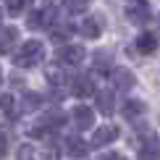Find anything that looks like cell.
I'll return each mask as SVG.
<instances>
[{
	"label": "cell",
	"mask_w": 160,
	"mask_h": 160,
	"mask_svg": "<svg viewBox=\"0 0 160 160\" xmlns=\"http://www.w3.org/2000/svg\"><path fill=\"white\" fill-rule=\"evenodd\" d=\"M79 32H82L87 39H97V37H100V32H102V26H100L97 18H84L82 26H79Z\"/></svg>",
	"instance_id": "16"
},
{
	"label": "cell",
	"mask_w": 160,
	"mask_h": 160,
	"mask_svg": "<svg viewBox=\"0 0 160 160\" xmlns=\"http://www.w3.org/2000/svg\"><path fill=\"white\" fill-rule=\"evenodd\" d=\"M26 3H29V0H5V8H8L11 16H18V13L26 8Z\"/></svg>",
	"instance_id": "19"
},
{
	"label": "cell",
	"mask_w": 160,
	"mask_h": 160,
	"mask_svg": "<svg viewBox=\"0 0 160 160\" xmlns=\"http://www.w3.org/2000/svg\"><path fill=\"white\" fill-rule=\"evenodd\" d=\"M87 5H89V0H66V8H68V11H74V13L87 11Z\"/></svg>",
	"instance_id": "21"
},
{
	"label": "cell",
	"mask_w": 160,
	"mask_h": 160,
	"mask_svg": "<svg viewBox=\"0 0 160 160\" xmlns=\"http://www.w3.org/2000/svg\"><path fill=\"white\" fill-rule=\"evenodd\" d=\"M5 152H8V137L0 134V158H5Z\"/></svg>",
	"instance_id": "25"
},
{
	"label": "cell",
	"mask_w": 160,
	"mask_h": 160,
	"mask_svg": "<svg viewBox=\"0 0 160 160\" xmlns=\"http://www.w3.org/2000/svg\"><path fill=\"white\" fill-rule=\"evenodd\" d=\"M52 18H55V11L52 8H37L34 13L29 16V26L32 29H39V26H50Z\"/></svg>",
	"instance_id": "9"
},
{
	"label": "cell",
	"mask_w": 160,
	"mask_h": 160,
	"mask_svg": "<svg viewBox=\"0 0 160 160\" xmlns=\"http://www.w3.org/2000/svg\"><path fill=\"white\" fill-rule=\"evenodd\" d=\"M63 121H66V116L61 110H50V113H45V116L39 118V126L32 129V134L34 137H45V134H50V131H55L58 126H63Z\"/></svg>",
	"instance_id": "2"
},
{
	"label": "cell",
	"mask_w": 160,
	"mask_h": 160,
	"mask_svg": "<svg viewBox=\"0 0 160 160\" xmlns=\"http://www.w3.org/2000/svg\"><path fill=\"white\" fill-rule=\"evenodd\" d=\"M71 92H74V97H89V95H95V84H92L89 76L82 74L71 82Z\"/></svg>",
	"instance_id": "8"
},
{
	"label": "cell",
	"mask_w": 160,
	"mask_h": 160,
	"mask_svg": "<svg viewBox=\"0 0 160 160\" xmlns=\"http://www.w3.org/2000/svg\"><path fill=\"white\" fill-rule=\"evenodd\" d=\"M97 110H100V113H105V116H110V113L116 110V100H113V92H108V89L97 92Z\"/></svg>",
	"instance_id": "14"
},
{
	"label": "cell",
	"mask_w": 160,
	"mask_h": 160,
	"mask_svg": "<svg viewBox=\"0 0 160 160\" xmlns=\"http://www.w3.org/2000/svg\"><path fill=\"white\" fill-rule=\"evenodd\" d=\"M39 102H42V97H39V95H32V92H29V95L24 97V110H37Z\"/></svg>",
	"instance_id": "20"
},
{
	"label": "cell",
	"mask_w": 160,
	"mask_h": 160,
	"mask_svg": "<svg viewBox=\"0 0 160 160\" xmlns=\"http://www.w3.org/2000/svg\"><path fill=\"white\" fill-rule=\"evenodd\" d=\"M137 50L142 52V55L155 52V50H158V37H155V32H142V34L137 37Z\"/></svg>",
	"instance_id": "10"
},
{
	"label": "cell",
	"mask_w": 160,
	"mask_h": 160,
	"mask_svg": "<svg viewBox=\"0 0 160 160\" xmlns=\"http://www.w3.org/2000/svg\"><path fill=\"white\" fill-rule=\"evenodd\" d=\"M84 48H79V45H63L61 50H58V55H55V61L61 63V66H79L84 61Z\"/></svg>",
	"instance_id": "3"
},
{
	"label": "cell",
	"mask_w": 160,
	"mask_h": 160,
	"mask_svg": "<svg viewBox=\"0 0 160 160\" xmlns=\"http://www.w3.org/2000/svg\"><path fill=\"white\" fill-rule=\"evenodd\" d=\"M66 152L71 158H84L87 155V142L82 137H66Z\"/></svg>",
	"instance_id": "13"
},
{
	"label": "cell",
	"mask_w": 160,
	"mask_h": 160,
	"mask_svg": "<svg viewBox=\"0 0 160 160\" xmlns=\"http://www.w3.org/2000/svg\"><path fill=\"white\" fill-rule=\"evenodd\" d=\"M139 160H160V137H150L139 150Z\"/></svg>",
	"instance_id": "11"
},
{
	"label": "cell",
	"mask_w": 160,
	"mask_h": 160,
	"mask_svg": "<svg viewBox=\"0 0 160 160\" xmlns=\"http://www.w3.org/2000/svg\"><path fill=\"white\" fill-rule=\"evenodd\" d=\"M42 58H45V45L39 39H26L21 48H18V52L13 55V63H16V68H32Z\"/></svg>",
	"instance_id": "1"
},
{
	"label": "cell",
	"mask_w": 160,
	"mask_h": 160,
	"mask_svg": "<svg viewBox=\"0 0 160 160\" xmlns=\"http://www.w3.org/2000/svg\"><path fill=\"white\" fill-rule=\"evenodd\" d=\"M71 32H74V26L63 21V24H55V26H52L50 37H52V42H66V39L71 37Z\"/></svg>",
	"instance_id": "18"
},
{
	"label": "cell",
	"mask_w": 160,
	"mask_h": 160,
	"mask_svg": "<svg viewBox=\"0 0 160 160\" xmlns=\"http://www.w3.org/2000/svg\"><path fill=\"white\" fill-rule=\"evenodd\" d=\"M0 18H3V11H0Z\"/></svg>",
	"instance_id": "28"
},
{
	"label": "cell",
	"mask_w": 160,
	"mask_h": 160,
	"mask_svg": "<svg viewBox=\"0 0 160 160\" xmlns=\"http://www.w3.org/2000/svg\"><path fill=\"white\" fill-rule=\"evenodd\" d=\"M0 82H3V71H0Z\"/></svg>",
	"instance_id": "27"
},
{
	"label": "cell",
	"mask_w": 160,
	"mask_h": 160,
	"mask_svg": "<svg viewBox=\"0 0 160 160\" xmlns=\"http://www.w3.org/2000/svg\"><path fill=\"white\" fill-rule=\"evenodd\" d=\"M116 139H118V126L105 123V126H100L95 134H92V147H105V144L116 142Z\"/></svg>",
	"instance_id": "5"
},
{
	"label": "cell",
	"mask_w": 160,
	"mask_h": 160,
	"mask_svg": "<svg viewBox=\"0 0 160 160\" xmlns=\"http://www.w3.org/2000/svg\"><path fill=\"white\" fill-rule=\"evenodd\" d=\"M142 113H144V102H142V100H126V102H123V116L129 118V121L139 118Z\"/></svg>",
	"instance_id": "17"
},
{
	"label": "cell",
	"mask_w": 160,
	"mask_h": 160,
	"mask_svg": "<svg viewBox=\"0 0 160 160\" xmlns=\"http://www.w3.org/2000/svg\"><path fill=\"white\" fill-rule=\"evenodd\" d=\"M18 39V32L13 26H0V52H11Z\"/></svg>",
	"instance_id": "12"
},
{
	"label": "cell",
	"mask_w": 160,
	"mask_h": 160,
	"mask_svg": "<svg viewBox=\"0 0 160 160\" xmlns=\"http://www.w3.org/2000/svg\"><path fill=\"white\" fill-rule=\"evenodd\" d=\"M48 79H50V84H55V87L66 82V76H63V74H61L58 68H50V71H48Z\"/></svg>",
	"instance_id": "23"
},
{
	"label": "cell",
	"mask_w": 160,
	"mask_h": 160,
	"mask_svg": "<svg viewBox=\"0 0 160 160\" xmlns=\"http://www.w3.org/2000/svg\"><path fill=\"white\" fill-rule=\"evenodd\" d=\"M71 118H74V123L79 129H89L95 123V113H92V108H87V105H76L71 110Z\"/></svg>",
	"instance_id": "7"
},
{
	"label": "cell",
	"mask_w": 160,
	"mask_h": 160,
	"mask_svg": "<svg viewBox=\"0 0 160 160\" xmlns=\"http://www.w3.org/2000/svg\"><path fill=\"white\" fill-rule=\"evenodd\" d=\"M102 160H126V158H123V155H118V152H108Z\"/></svg>",
	"instance_id": "26"
},
{
	"label": "cell",
	"mask_w": 160,
	"mask_h": 160,
	"mask_svg": "<svg viewBox=\"0 0 160 160\" xmlns=\"http://www.w3.org/2000/svg\"><path fill=\"white\" fill-rule=\"evenodd\" d=\"M18 160H34V147L32 144H21L18 147Z\"/></svg>",
	"instance_id": "22"
},
{
	"label": "cell",
	"mask_w": 160,
	"mask_h": 160,
	"mask_svg": "<svg viewBox=\"0 0 160 160\" xmlns=\"http://www.w3.org/2000/svg\"><path fill=\"white\" fill-rule=\"evenodd\" d=\"M0 108L5 113H13V97L11 95H0Z\"/></svg>",
	"instance_id": "24"
},
{
	"label": "cell",
	"mask_w": 160,
	"mask_h": 160,
	"mask_svg": "<svg viewBox=\"0 0 160 160\" xmlns=\"http://www.w3.org/2000/svg\"><path fill=\"white\" fill-rule=\"evenodd\" d=\"M95 71H100V74L113 71V55L108 50H97L95 52Z\"/></svg>",
	"instance_id": "15"
},
{
	"label": "cell",
	"mask_w": 160,
	"mask_h": 160,
	"mask_svg": "<svg viewBox=\"0 0 160 160\" xmlns=\"http://www.w3.org/2000/svg\"><path fill=\"white\" fill-rule=\"evenodd\" d=\"M110 79H113V87L121 89V92L134 89V84H137V79H134V74H131L129 68H113L110 71Z\"/></svg>",
	"instance_id": "6"
},
{
	"label": "cell",
	"mask_w": 160,
	"mask_h": 160,
	"mask_svg": "<svg viewBox=\"0 0 160 160\" xmlns=\"http://www.w3.org/2000/svg\"><path fill=\"white\" fill-rule=\"evenodd\" d=\"M126 18L131 24H147L150 21V3L147 0H134L126 8Z\"/></svg>",
	"instance_id": "4"
}]
</instances>
